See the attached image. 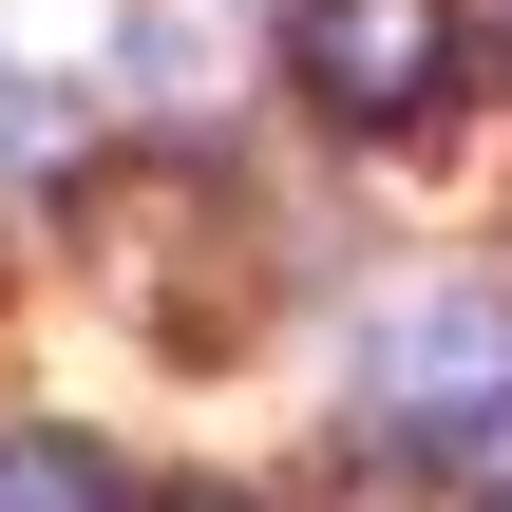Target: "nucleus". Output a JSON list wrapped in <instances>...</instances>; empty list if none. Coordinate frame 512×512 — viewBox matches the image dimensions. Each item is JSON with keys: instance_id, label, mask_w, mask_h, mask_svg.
I'll return each mask as SVG.
<instances>
[{"instance_id": "6", "label": "nucleus", "mask_w": 512, "mask_h": 512, "mask_svg": "<svg viewBox=\"0 0 512 512\" xmlns=\"http://www.w3.org/2000/svg\"><path fill=\"white\" fill-rule=\"evenodd\" d=\"M152 512H247V494H152Z\"/></svg>"}, {"instance_id": "4", "label": "nucleus", "mask_w": 512, "mask_h": 512, "mask_svg": "<svg viewBox=\"0 0 512 512\" xmlns=\"http://www.w3.org/2000/svg\"><path fill=\"white\" fill-rule=\"evenodd\" d=\"M0 512H114V456L95 437H19L0 456Z\"/></svg>"}, {"instance_id": "5", "label": "nucleus", "mask_w": 512, "mask_h": 512, "mask_svg": "<svg viewBox=\"0 0 512 512\" xmlns=\"http://www.w3.org/2000/svg\"><path fill=\"white\" fill-rule=\"evenodd\" d=\"M38 171H76V95L0 76V190H38Z\"/></svg>"}, {"instance_id": "3", "label": "nucleus", "mask_w": 512, "mask_h": 512, "mask_svg": "<svg viewBox=\"0 0 512 512\" xmlns=\"http://www.w3.org/2000/svg\"><path fill=\"white\" fill-rule=\"evenodd\" d=\"M323 512H512L494 475H456V437H380V456H342V494Z\"/></svg>"}, {"instance_id": "2", "label": "nucleus", "mask_w": 512, "mask_h": 512, "mask_svg": "<svg viewBox=\"0 0 512 512\" xmlns=\"http://www.w3.org/2000/svg\"><path fill=\"white\" fill-rule=\"evenodd\" d=\"M380 380V437H512V323L494 304H399L380 342H361Z\"/></svg>"}, {"instance_id": "7", "label": "nucleus", "mask_w": 512, "mask_h": 512, "mask_svg": "<svg viewBox=\"0 0 512 512\" xmlns=\"http://www.w3.org/2000/svg\"><path fill=\"white\" fill-rule=\"evenodd\" d=\"M494 57H512V19H494Z\"/></svg>"}, {"instance_id": "1", "label": "nucleus", "mask_w": 512, "mask_h": 512, "mask_svg": "<svg viewBox=\"0 0 512 512\" xmlns=\"http://www.w3.org/2000/svg\"><path fill=\"white\" fill-rule=\"evenodd\" d=\"M456 57H475L456 0H304V38H285V76H304L323 133H418L456 95Z\"/></svg>"}]
</instances>
